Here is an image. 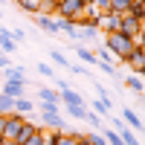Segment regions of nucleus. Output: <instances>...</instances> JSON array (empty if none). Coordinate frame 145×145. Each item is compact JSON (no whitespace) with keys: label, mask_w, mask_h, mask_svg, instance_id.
Masks as SVG:
<instances>
[{"label":"nucleus","mask_w":145,"mask_h":145,"mask_svg":"<svg viewBox=\"0 0 145 145\" xmlns=\"http://www.w3.org/2000/svg\"><path fill=\"white\" fill-rule=\"evenodd\" d=\"M3 76H6V81H23V84H26L23 67H6V70H3Z\"/></svg>","instance_id":"13"},{"label":"nucleus","mask_w":145,"mask_h":145,"mask_svg":"<svg viewBox=\"0 0 145 145\" xmlns=\"http://www.w3.org/2000/svg\"><path fill=\"white\" fill-rule=\"evenodd\" d=\"M84 137H87V142H90V145H107L102 134H84Z\"/></svg>","instance_id":"30"},{"label":"nucleus","mask_w":145,"mask_h":145,"mask_svg":"<svg viewBox=\"0 0 145 145\" xmlns=\"http://www.w3.org/2000/svg\"><path fill=\"white\" fill-rule=\"evenodd\" d=\"M78 137H81V134H76V131H67V134L61 131V137H58V145H76V142H78Z\"/></svg>","instance_id":"21"},{"label":"nucleus","mask_w":145,"mask_h":145,"mask_svg":"<svg viewBox=\"0 0 145 145\" xmlns=\"http://www.w3.org/2000/svg\"><path fill=\"white\" fill-rule=\"evenodd\" d=\"M90 6H96L99 12H110V0H87Z\"/></svg>","instance_id":"28"},{"label":"nucleus","mask_w":145,"mask_h":145,"mask_svg":"<svg viewBox=\"0 0 145 145\" xmlns=\"http://www.w3.org/2000/svg\"><path fill=\"white\" fill-rule=\"evenodd\" d=\"M105 142H107V145H122V139H119L116 131H105Z\"/></svg>","instance_id":"27"},{"label":"nucleus","mask_w":145,"mask_h":145,"mask_svg":"<svg viewBox=\"0 0 145 145\" xmlns=\"http://www.w3.org/2000/svg\"><path fill=\"white\" fill-rule=\"evenodd\" d=\"M67 113L72 119H78V122H84V119H87V107L84 105H72V107H67Z\"/></svg>","instance_id":"19"},{"label":"nucleus","mask_w":145,"mask_h":145,"mask_svg":"<svg viewBox=\"0 0 145 145\" xmlns=\"http://www.w3.org/2000/svg\"><path fill=\"white\" fill-rule=\"evenodd\" d=\"M78 35H84V38H87V41H96V38H99V29H90V26H81V32Z\"/></svg>","instance_id":"29"},{"label":"nucleus","mask_w":145,"mask_h":145,"mask_svg":"<svg viewBox=\"0 0 145 145\" xmlns=\"http://www.w3.org/2000/svg\"><path fill=\"white\" fill-rule=\"evenodd\" d=\"M6 67H9V55L0 52V70H6Z\"/></svg>","instance_id":"36"},{"label":"nucleus","mask_w":145,"mask_h":145,"mask_svg":"<svg viewBox=\"0 0 145 145\" xmlns=\"http://www.w3.org/2000/svg\"><path fill=\"white\" fill-rule=\"evenodd\" d=\"M55 3H58V0H55Z\"/></svg>","instance_id":"42"},{"label":"nucleus","mask_w":145,"mask_h":145,"mask_svg":"<svg viewBox=\"0 0 145 145\" xmlns=\"http://www.w3.org/2000/svg\"><path fill=\"white\" fill-rule=\"evenodd\" d=\"M122 119H125V125H131L134 131H139V128H142V119H139V113H137V110H128V107H125Z\"/></svg>","instance_id":"14"},{"label":"nucleus","mask_w":145,"mask_h":145,"mask_svg":"<svg viewBox=\"0 0 145 145\" xmlns=\"http://www.w3.org/2000/svg\"><path fill=\"white\" fill-rule=\"evenodd\" d=\"M0 18H3V12H0Z\"/></svg>","instance_id":"41"},{"label":"nucleus","mask_w":145,"mask_h":145,"mask_svg":"<svg viewBox=\"0 0 145 145\" xmlns=\"http://www.w3.org/2000/svg\"><path fill=\"white\" fill-rule=\"evenodd\" d=\"M58 102H64L67 107H72V105H84V96L76 93V90H70V87H61L58 90Z\"/></svg>","instance_id":"7"},{"label":"nucleus","mask_w":145,"mask_h":145,"mask_svg":"<svg viewBox=\"0 0 145 145\" xmlns=\"http://www.w3.org/2000/svg\"><path fill=\"white\" fill-rule=\"evenodd\" d=\"M12 105H15V99H9V96H3V93H0V113H3V116H9V113H12Z\"/></svg>","instance_id":"23"},{"label":"nucleus","mask_w":145,"mask_h":145,"mask_svg":"<svg viewBox=\"0 0 145 145\" xmlns=\"http://www.w3.org/2000/svg\"><path fill=\"white\" fill-rule=\"evenodd\" d=\"M119 18H122V15H113V12H102V18H99V32H105V35L119 32Z\"/></svg>","instance_id":"5"},{"label":"nucleus","mask_w":145,"mask_h":145,"mask_svg":"<svg viewBox=\"0 0 145 145\" xmlns=\"http://www.w3.org/2000/svg\"><path fill=\"white\" fill-rule=\"evenodd\" d=\"M131 3H134V0H110V12L113 15H125L131 9Z\"/></svg>","instance_id":"17"},{"label":"nucleus","mask_w":145,"mask_h":145,"mask_svg":"<svg viewBox=\"0 0 145 145\" xmlns=\"http://www.w3.org/2000/svg\"><path fill=\"white\" fill-rule=\"evenodd\" d=\"M99 67H102V70H105V72H107V76H116V70H113V67H110V64H99Z\"/></svg>","instance_id":"37"},{"label":"nucleus","mask_w":145,"mask_h":145,"mask_svg":"<svg viewBox=\"0 0 145 145\" xmlns=\"http://www.w3.org/2000/svg\"><path fill=\"white\" fill-rule=\"evenodd\" d=\"M93 113L96 116H107L110 113V99H96L93 102Z\"/></svg>","instance_id":"15"},{"label":"nucleus","mask_w":145,"mask_h":145,"mask_svg":"<svg viewBox=\"0 0 145 145\" xmlns=\"http://www.w3.org/2000/svg\"><path fill=\"white\" fill-rule=\"evenodd\" d=\"M84 122H90V125H96V128H99V125H102V116H96L93 110H87V119H84Z\"/></svg>","instance_id":"31"},{"label":"nucleus","mask_w":145,"mask_h":145,"mask_svg":"<svg viewBox=\"0 0 145 145\" xmlns=\"http://www.w3.org/2000/svg\"><path fill=\"white\" fill-rule=\"evenodd\" d=\"M76 145H90V142H87V137H84V134H81V137H78V142H76Z\"/></svg>","instance_id":"39"},{"label":"nucleus","mask_w":145,"mask_h":145,"mask_svg":"<svg viewBox=\"0 0 145 145\" xmlns=\"http://www.w3.org/2000/svg\"><path fill=\"white\" fill-rule=\"evenodd\" d=\"M29 110H35V102H29L26 96H20V99H15V105H12V113H20V116H26Z\"/></svg>","instance_id":"11"},{"label":"nucleus","mask_w":145,"mask_h":145,"mask_svg":"<svg viewBox=\"0 0 145 145\" xmlns=\"http://www.w3.org/2000/svg\"><path fill=\"white\" fill-rule=\"evenodd\" d=\"M125 64L134 70V76H142V72H145V46L142 44H137L134 50H131V55L125 58Z\"/></svg>","instance_id":"3"},{"label":"nucleus","mask_w":145,"mask_h":145,"mask_svg":"<svg viewBox=\"0 0 145 145\" xmlns=\"http://www.w3.org/2000/svg\"><path fill=\"white\" fill-rule=\"evenodd\" d=\"M35 23L46 32V35H55L58 32V23H55V18H41V15H35Z\"/></svg>","instance_id":"12"},{"label":"nucleus","mask_w":145,"mask_h":145,"mask_svg":"<svg viewBox=\"0 0 145 145\" xmlns=\"http://www.w3.org/2000/svg\"><path fill=\"white\" fill-rule=\"evenodd\" d=\"M128 87L142 96V78H139V76H128Z\"/></svg>","instance_id":"24"},{"label":"nucleus","mask_w":145,"mask_h":145,"mask_svg":"<svg viewBox=\"0 0 145 145\" xmlns=\"http://www.w3.org/2000/svg\"><path fill=\"white\" fill-rule=\"evenodd\" d=\"M41 110H58V102H41Z\"/></svg>","instance_id":"34"},{"label":"nucleus","mask_w":145,"mask_h":145,"mask_svg":"<svg viewBox=\"0 0 145 145\" xmlns=\"http://www.w3.org/2000/svg\"><path fill=\"white\" fill-rule=\"evenodd\" d=\"M35 131H38V125H35V122H29V119H26V122L20 125V131H18V137L12 139V142H15V145H23V142H26V139H29V137L35 134Z\"/></svg>","instance_id":"10"},{"label":"nucleus","mask_w":145,"mask_h":145,"mask_svg":"<svg viewBox=\"0 0 145 145\" xmlns=\"http://www.w3.org/2000/svg\"><path fill=\"white\" fill-rule=\"evenodd\" d=\"M134 38H128V35L122 32H110V35H105V50L110 52L113 58H119V61L125 64V58L131 55V50H134Z\"/></svg>","instance_id":"1"},{"label":"nucleus","mask_w":145,"mask_h":145,"mask_svg":"<svg viewBox=\"0 0 145 145\" xmlns=\"http://www.w3.org/2000/svg\"><path fill=\"white\" fill-rule=\"evenodd\" d=\"M23 93H26V84L23 81H6L3 84V96H9V99H20Z\"/></svg>","instance_id":"9"},{"label":"nucleus","mask_w":145,"mask_h":145,"mask_svg":"<svg viewBox=\"0 0 145 145\" xmlns=\"http://www.w3.org/2000/svg\"><path fill=\"white\" fill-rule=\"evenodd\" d=\"M41 119H44V125L46 128H52V131H64V119L58 110H41Z\"/></svg>","instance_id":"6"},{"label":"nucleus","mask_w":145,"mask_h":145,"mask_svg":"<svg viewBox=\"0 0 145 145\" xmlns=\"http://www.w3.org/2000/svg\"><path fill=\"white\" fill-rule=\"evenodd\" d=\"M15 50H18V41L12 38V32H9V29L0 26V52L9 55V52H15Z\"/></svg>","instance_id":"8"},{"label":"nucleus","mask_w":145,"mask_h":145,"mask_svg":"<svg viewBox=\"0 0 145 145\" xmlns=\"http://www.w3.org/2000/svg\"><path fill=\"white\" fill-rule=\"evenodd\" d=\"M6 145H15V142H6Z\"/></svg>","instance_id":"40"},{"label":"nucleus","mask_w":145,"mask_h":145,"mask_svg":"<svg viewBox=\"0 0 145 145\" xmlns=\"http://www.w3.org/2000/svg\"><path fill=\"white\" fill-rule=\"evenodd\" d=\"M125 15H134L137 20H142V18H145V0H134V3H131V9L125 12Z\"/></svg>","instance_id":"16"},{"label":"nucleus","mask_w":145,"mask_h":145,"mask_svg":"<svg viewBox=\"0 0 145 145\" xmlns=\"http://www.w3.org/2000/svg\"><path fill=\"white\" fill-rule=\"evenodd\" d=\"M50 58H52V61H55L58 67H70V61L64 58V52H58V50H52V52H50Z\"/></svg>","instance_id":"25"},{"label":"nucleus","mask_w":145,"mask_h":145,"mask_svg":"<svg viewBox=\"0 0 145 145\" xmlns=\"http://www.w3.org/2000/svg\"><path fill=\"white\" fill-rule=\"evenodd\" d=\"M58 137H61V131H50L46 134V145H58Z\"/></svg>","instance_id":"32"},{"label":"nucleus","mask_w":145,"mask_h":145,"mask_svg":"<svg viewBox=\"0 0 145 145\" xmlns=\"http://www.w3.org/2000/svg\"><path fill=\"white\" fill-rule=\"evenodd\" d=\"M12 32V38H15V41H23V38H26V32H23V29H9Z\"/></svg>","instance_id":"33"},{"label":"nucleus","mask_w":145,"mask_h":145,"mask_svg":"<svg viewBox=\"0 0 145 145\" xmlns=\"http://www.w3.org/2000/svg\"><path fill=\"white\" fill-rule=\"evenodd\" d=\"M18 3H20V9L23 12H26V15H38V0H18Z\"/></svg>","instance_id":"22"},{"label":"nucleus","mask_w":145,"mask_h":145,"mask_svg":"<svg viewBox=\"0 0 145 145\" xmlns=\"http://www.w3.org/2000/svg\"><path fill=\"white\" fill-rule=\"evenodd\" d=\"M23 122H26V116H20V113H9V116H6V128H3V139L12 142V139L18 137V131H20Z\"/></svg>","instance_id":"4"},{"label":"nucleus","mask_w":145,"mask_h":145,"mask_svg":"<svg viewBox=\"0 0 145 145\" xmlns=\"http://www.w3.org/2000/svg\"><path fill=\"white\" fill-rule=\"evenodd\" d=\"M3 128H6V116L0 113V137H3Z\"/></svg>","instance_id":"38"},{"label":"nucleus","mask_w":145,"mask_h":145,"mask_svg":"<svg viewBox=\"0 0 145 145\" xmlns=\"http://www.w3.org/2000/svg\"><path fill=\"white\" fill-rule=\"evenodd\" d=\"M81 9H84L81 0H58V6H55V18L72 20V23L78 26V23H81Z\"/></svg>","instance_id":"2"},{"label":"nucleus","mask_w":145,"mask_h":145,"mask_svg":"<svg viewBox=\"0 0 145 145\" xmlns=\"http://www.w3.org/2000/svg\"><path fill=\"white\" fill-rule=\"evenodd\" d=\"M23 145H46V131L38 128V131H35V134H32L26 142H23Z\"/></svg>","instance_id":"18"},{"label":"nucleus","mask_w":145,"mask_h":145,"mask_svg":"<svg viewBox=\"0 0 145 145\" xmlns=\"http://www.w3.org/2000/svg\"><path fill=\"white\" fill-rule=\"evenodd\" d=\"M78 58H81V61H87V64H96V55H93L90 50H84V46H78Z\"/></svg>","instance_id":"26"},{"label":"nucleus","mask_w":145,"mask_h":145,"mask_svg":"<svg viewBox=\"0 0 145 145\" xmlns=\"http://www.w3.org/2000/svg\"><path fill=\"white\" fill-rule=\"evenodd\" d=\"M38 99H41V102H58V90H52V87H41V90H38Z\"/></svg>","instance_id":"20"},{"label":"nucleus","mask_w":145,"mask_h":145,"mask_svg":"<svg viewBox=\"0 0 145 145\" xmlns=\"http://www.w3.org/2000/svg\"><path fill=\"white\" fill-rule=\"evenodd\" d=\"M38 72H41V76H52V67L50 64H38Z\"/></svg>","instance_id":"35"}]
</instances>
